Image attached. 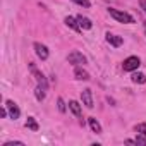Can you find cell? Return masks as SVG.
Instances as JSON below:
<instances>
[{
	"mask_svg": "<svg viewBox=\"0 0 146 146\" xmlns=\"http://www.w3.org/2000/svg\"><path fill=\"white\" fill-rule=\"evenodd\" d=\"M35 52H36V55H38L41 60H46V58H48V48H46L45 45L35 43Z\"/></svg>",
	"mask_w": 146,
	"mask_h": 146,
	"instance_id": "7",
	"label": "cell"
},
{
	"mask_svg": "<svg viewBox=\"0 0 146 146\" xmlns=\"http://www.w3.org/2000/svg\"><path fill=\"white\" fill-rule=\"evenodd\" d=\"M108 14H110L115 21H119V23H124V24H132V23H134V17H132L131 14L124 12V11H119V9H108Z\"/></svg>",
	"mask_w": 146,
	"mask_h": 146,
	"instance_id": "1",
	"label": "cell"
},
{
	"mask_svg": "<svg viewBox=\"0 0 146 146\" xmlns=\"http://www.w3.org/2000/svg\"><path fill=\"white\" fill-rule=\"evenodd\" d=\"M107 41H108L112 46H115V48H119V46L124 43L122 36H117V35H112V33H107Z\"/></svg>",
	"mask_w": 146,
	"mask_h": 146,
	"instance_id": "8",
	"label": "cell"
},
{
	"mask_svg": "<svg viewBox=\"0 0 146 146\" xmlns=\"http://www.w3.org/2000/svg\"><path fill=\"white\" fill-rule=\"evenodd\" d=\"M26 127L31 129V131H38V129H40V125H38V122L35 120V117H28V120H26Z\"/></svg>",
	"mask_w": 146,
	"mask_h": 146,
	"instance_id": "16",
	"label": "cell"
},
{
	"mask_svg": "<svg viewBox=\"0 0 146 146\" xmlns=\"http://www.w3.org/2000/svg\"><path fill=\"white\" fill-rule=\"evenodd\" d=\"M65 24H67V26H69L70 29H74V31H78V33L81 31V28H79V24H78V19H74V17H70V16H69V17H65Z\"/></svg>",
	"mask_w": 146,
	"mask_h": 146,
	"instance_id": "12",
	"label": "cell"
},
{
	"mask_svg": "<svg viewBox=\"0 0 146 146\" xmlns=\"http://www.w3.org/2000/svg\"><path fill=\"white\" fill-rule=\"evenodd\" d=\"M136 144H143V146H146V136H144V134H137V137H136Z\"/></svg>",
	"mask_w": 146,
	"mask_h": 146,
	"instance_id": "19",
	"label": "cell"
},
{
	"mask_svg": "<svg viewBox=\"0 0 146 146\" xmlns=\"http://www.w3.org/2000/svg\"><path fill=\"white\" fill-rule=\"evenodd\" d=\"M88 122H90V127L93 129V132L102 134V125H100V122H98L95 117H90V119H88Z\"/></svg>",
	"mask_w": 146,
	"mask_h": 146,
	"instance_id": "14",
	"label": "cell"
},
{
	"mask_svg": "<svg viewBox=\"0 0 146 146\" xmlns=\"http://www.w3.org/2000/svg\"><path fill=\"white\" fill-rule=\"evenodd\" d=\"M76 19H78V24H79V28H81V29H91V28H93V23H91L88 17L78 16Z\"/></svg>",
	"mask_w": 146,
	"mask_h": 146,
	"instance_id": "10",
	"label": "cell"
},
{
	"mask_svg": "<svg viewBox=\"0 0 146 146\" xmlns=\"http://www.w3.org/2000/svg\"><path fill=\"white\" fill-rule=\"evenodd\" d=\"M74 76H76V79H79V81H90V79H91L90 74H88L84 69H81V67H76V69H74Z\"/></svg>",
	"mask_w": 146,
	"mask_h": 146,
	"instance_id": "9",
	"label": "cell"
},
{
	"mask_svg": "<svg viewBox=\"0 0 146 146\" xmlns=\"http://www.w3.org/2000/svg\"><path fill=\"white\" fill-rule=\"evenodd\" d=\"M139 4H141V9H143L144 14H146V0H139Z\"/></svg>",
	"mask_w": 146,
	"mask_h": 146,
	"instance_id": "23",
	"label": "cell"
},
{
	"mask_svg": "<svg viewBox=\"0 0 146 146\" xmlns=\"http://www.w3.org/2000/svg\"><path fill=\"white\" fill-rule=\"evenodd\" d=\"M134 131L139 132V134H144V136H146V124H137V125L134 127Z\"/></svg>",
	"mask_w": 146,
	"mask_h": 146,
	"instance_id": "17",
	"label": "cell"
},
{
	"mask_svg": "<svg viewBox=\"0 0 146 146\" xmlns=\"http://www.w3.org/2000/svg\"><path fill=\"white\" fill-rule=\"evenodd\" d=\"M5 107H7V110H9V115H11V119H19L21 117V110H19V107L12 102V100H7L5 102Z\"/></svg>",
	"mask_w": 146,
	"mask_h": 146,
	"instance_id": "4",
	"label": "cell"
},
{
	"mask_svg": "<svg viewBox=\"0 0 146 146\" xmlns=\"http://www.w3.org/2000/svg\"><path fill=\"white\" fill-rule=\"evenodd\" d=\"M57 105H58V110L64 113V112H65V103H64V100H62V98H58V100H57Z\"/></svg>",
	"mask_w": 146,
	"mask_h": 146,
	"instance_id": "21",
	"label": "cell"
},
{
	"mask_svg": "<svg viewBox=\"0 0 146 146\" xmlns=\"http://www.w3.org/2000/svg\"><path fill=\"white\" fill-rule=\"evenodd\" d=\"M81 102H83V105H86L88 108H93L95 105H93V93H91V90H83L81 91Z\"/></svg>",
	"mask_w": 146,
	"mask_h": 146,
	"instance_id": "5",
	"label": "cell"
},
{
	"mask_svg": "<svg viewBox=\"0 0 146 146\" xmlns=\"http://www.w3.org/2000/svg\"><path fill=\"white\" fill-rule=\"evenodd\" d=\"M31 70H33V76L36 78V81H38V84L48 90V81H46V78H45V76L41 74V72H40V70H38V69H36V67H35L33 64H31Z\"/></svg>",
	"mask_w": 146,
	"mask_h": 146,
	"instance_id": "6",
	"label": "cell"
},
{
	"mask_svg": "<svg viewBox=\"0 0 146 146\" xmlns=\"http://www.w3.org/2000/svg\"><path fill=\"white\" fill-rule=\"evenodd\" d=\"M139 65H141V60H139L137 57H127V58L124 60V64H122L124 70H127V72H134V70H137Z\"/></svg>",
	"mask_w": 146,
	"mask_h": 146,
	"instance_id": "2",
	"label": "cell"
},
{
	"mask_svg": "<svg viewBox=\"0 0 146 146\" xmlns=\"http://www.w3.org/2000/svg\"><path fill=\"white\" fill-rule=\"evenodd\" d=\"M35 96H36V100L38 102H43L45 100V96H46V88H43V86H36V90H35Z\"/></svg>",
	"mask_w": 146,
	"mask_h": 146,
	"instance_id": "13",
	"label": "cell"
},
{
	"mask_svg": "<svg viewBox=\"0 0 146 146\" xmlns=\"http://www.w3.org/2000/svg\"><path fill=\"white\" fill-rule=\"evenodd\" d=\"M7 112H9V110H7V107H5V108H2V110H0V117H7Z\"/></svg>",
	"mask_w": 146,
	"mask_h": 146,
	"instance_id": "22",
	"label": "cell"
},
{
	"mask_svg": "<svg viewBox=\"0 0 146 146\" xmlns=\"http://www.w3.org/2000/svg\"><path fill=\"white\" fill-rule=\"evenodd\" d=\"M132 83H136V84H144V83H146V76L141 74V72H134V74H132Z\"/></svg>",
	"mask_w": 146,
	"mask_h": 146,
	"instance_id": "15",
	"label": "cell"
},
{
	"mask_svg": "<svg viewBox=\"0 0 146 146\" xmlns=\"http://www.w3.org/2000/svg\"><path fill=\"white\" fill-rule=\"evenodd\" d=\"M72 2H76L78 5H81V7H91V2H90V0H72Z\"/></svg>",
	"mask_w": 146,
	"mask_h": 146,
	"instance_id": "18",
	"label": "cell"
},
{
	"mask_svg": "<svg viewBox=\"0 0 146 146\" xmlns=\"http://www.w3.org/2000/svg\"><path fill=\"white\" fill-rule=\"evenodd\" d=\"M67 60H69V64H74V65H81V64H86V62H88L86 57H84L81 52H78V50L70 52L69 57H67Z\"/></svg>",
	"mask_w": 146,
	"mask_h": 146,
	"instance_id": "3",
	"label": "cell"
},
{
	"mask_svg": "<svg viewBox=\"0 0 146 146\" xmlns=\"http://www.w3.org/2000/svg\"><path fill=\"white\" fill-rule=\"evenodd\" d=\"M69 108H70V112L74 113L76 117H81L83 110H81V105H79L78 102H74V100H72V102H69Z\"/></svg>",
	"mask_w": 146,
	"mask_h": 146,
	"instance_id": "11",
	"label": "cell"
},
{
	"mask_svg": "<svg viewBox=\"0 0 146 146\" xmlns=\"http://www.w3.org/2000/svg\"><path fill=\"white\" fill-rule=\"evenodd\" d=\"M4 146H24V143L23 141H7V143H4Z\"/></svg>",
	"mask_w": 146,
	"mask_h": 146,
	"instance_id": "20",
	"label": "cell"
}]
</instances>
